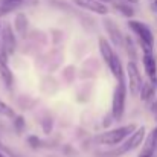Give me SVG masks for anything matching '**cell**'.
<instances>
[{
	"instance_id": "1",
	"label": "cell",
	"mask_w": 157,
	"mask_h": 157,
	"mask_svg": "<svg viewBox=\"0 0 157 157\" xmlns=\"http://www.w3.org/2000/svg\"><path fill=\"white\" fill-rule=\"evenodd\" d=\"M136 130H137V128H136L134 124L124 125V127L110 130V131H107L104 134H101V136L98 137V142L102 144V145H117V144H121V142H125Z\"/></svg>"
},
{
	"instance_id": "2",
	"label": "cell",
	"mask_w": 157,
	"mask_h": 157,
	"mask_svg": "<svg viewBox=\"0 0 157 157\" xmlns=\"http://www.w3.org/2000/svg\"><path fill=\"white\" fill-rule=\"evenodd\" d=\"M145 127H139L116 151H111V153H107L105 156L107 157H117V156H122V154H125V153H128V151H131V150H134V148H137L142 142H144V139H145Z\"/></svg>"
},
{
	"instance_id": "3",
	"label": "cell",
	"mask_w": 157,
	"mask_h": 157,
	"mask_svg": "<svg viewBox=\"0 0 157 157\" xmlns=\"http://www.w3.org/2000/svg\"><path fill=\"white\" fill-rule=\"evenodd\" d=\"M125 84L124 82H117L114 93H113V102H111V114L116 121H121L125 111Z\"/></svg>"
},
{
	"instance_id": "4",
	"label": "cell",
	"mask_w": 157,
	"mask_h": 157,
	"mask_svg": "<svg viewBox=\"0 0 157 157\" xmlns=\"http://www.w3.org/2000/svg\"><path fill=\"white\" fill-rule=\"evenodd\" d=\"M127 73H128V82H130V92H131V95L140 93L144 82H142V76H140V72L137 69V64L134 61H130L127 64Z\"/></svg>"
},
{
	"instance_id": "5",
	"label": "cell",
	"mask_w": 157,
	"mask_h": 157,
	"mask_svg": "<svg viewBox=\"0 0 157 157\" xmlns=\"http://www.w3.org/2000/svg\"><path fill=\"white\" fill-rule=\"evenodd\" d=\"M128 26L131 28L133 32H136V35L139 37V41H140V43H145V44L153 46L154 37H153L151 29H150L147 25H144L142 21H137V20H130V21H128Z\"/></svg>"
},
{
	"instance_id": "6",
	"label": "cell",
	"mask_w": 157,
	"mask_h": 157,
	"mask_svg": "<svg viewBox=\"0 0 157 157\" xmlns=\"http://www.w3.org/2000/svg\"><path fill=\"white\" fill-rule=\"evenodd\" d=\"M104 26H105V31H107L108 37H110V40H111V43H113L114 46H122V44L125 43L124 34L121 32V29L117 28V25H116L113 20L104 18Z\"/></svg>"
},
{
	"instance_id": "7",
	"label": "cell",
	"mask_w": 157,
	"mask_h": 157,
	"mask_svg": "<svg viewBox=\"0 0 157 157\" xmlns=\"http://www.w3.org/2000/svg\"><path fill=\"white\" fill-rule=\"evenodd\" d=\"M2 46L5 49V52L9 55L15 52V38H14V32L9 23H5L3 26V32H2Z\"/></svg>"
},
{
	"instance_id": "8",
	"label": "cell",
	"mask_w": 157,
	"mask_h": 157,
	"mask_svg": "<svg viewBox=\"0 0 157 157\" xmlns=\"http://www.w3.org/2000/svg\"><path fill=\"white\" fill-rule=\"evenodd\" d=\"M72 2L76 6H79L82 9H87V11H92V12L99 14V15H105L108 12V8L104 3L98 2V0H72Z\"/></svg>"
},
{
	"instance_id": "9",
	"label": "cell",
	"mask_w": 157,
	"mask_h": 157,
	"mask_svg": "<svg viewBox=\"0 0 157 157\" xmlns=\"http://www.w3.org/2000/svg\"><path fill=\"white\" fill-rule=\"evenodd\" d=\"M144 66H145V72L150 76L151 82H157V64L156 59L153 56V53H145L144 55Z\"/></svg>"
},
{
	"instance_id": "10",
	"label": "cell",
	"mask_w": 157,
	"mask_h": 157,
	"mask_svg": "<svg viewBox=\"0 0 157 157\" xmlns=\"http://www.w3.org/2000/svg\"><path fill=\"white\" fill-rule=\"evenodd\" d=\"M107 66H108V69L111 70V73L114 75V78L117 79V82H124V70H122V63H121V59H119V56H117L116 53L113 55L111 61H110Z\"/></svg>"
},
{
	"instance_id": "11",
	"label": "cell",
	"mask_w": 157,
	"mask_h": 157,
	"mask_svg": "<svg viewBox=\"0 0 157 157\" xmlns=\"http://www.w3.org/2000/svg\"><path fill=\"white\" fill-rule=\"evenodd\" d=\"M154 151L156 150V139H154V133L151 131L148 134V137L145 139V144H144V148L142 151L139 153V157H153L154 156Z\"/></svg>"
},
{
	"instance_id": "12",
	"label": "cell",
	"mask_w": 157,
	"mask_h": 157,
	"mask_svg": "<svg viewBox=\"0 0 157 157\" xmlns=\"http://www.w3.org/2000/svg\"><path fill=\"white\" fill-rule=\"evenodd\" d=\"M99 52L102 55V58H104V61L108 64L110 61H111V58H113V49H111V46H110V43L105 40L104 37H99Z\"/></svg>"
},
{
	"instance_id": "13",
	"label": "cell",
	"mask_w": 157,
	"mask_h": 157,
	"mask_svg": "<svg viewBox=\"0 0 157 157\" xmlns=\"http://www.w3.org/2000/svg\"><path fill=\"white\" fill-rule=\"evenodd\" d=\"M154 92H156V84L154 82H145L142 86V90H140V98L144 101H151L153 96H154Z\"/></svg>"
},
{
	"instance_id": "14",
	"label": "cell",
	"mask_w": 157,
	"mask_h": 157,
	"mask_svg": "<svg viewBox=\"0 0 157 157\" xmlns=\"http://www.w3.org/2000/svg\"><path fill=\"white\" fill-rule=\"evenodd\" d=\"M26 29H28V18H26V15L18 14L15 17V31L20 35H25L26 34Z\"/></svg>"
},
{
	"instance_id": "15",
	"label": "cell",
	"mask_w": 157,
	"mask_h": 157,
	"mask_svg": "<svg viewBox=\"0 0 157 157\" xmlns=\"http://www.w3.org/2000/svg\"><path fill=\"white\" fill-rule=\"evenodd\" d=\"M0 76H2L5 86L9 89V87L12 86V73H11L8 64H2V63H0Z\"/></svg>"
},
{
	"instance_id": "16",
	"label": "cell",
	"mask_w": 157,
	"mask_h": 157,
	"mask_svg": "<svg viewBox=\"0 0 157 157\" xmlns=\"http://www.w3.org/2000/svg\"><path fill=\"white\" fill-rule=\"evenodd\" d=\"M114 8H116L122 15H125V17H131V15L134 14V9H133L131 6H128L127 3H114Z\"/></svg>"
},
{
	"instance_id": "17",
	"label": "cell",
	"mask_w": 157,
	"mask_h": 157,
	"mask_svg": "<svg viewBox=\"0 0 157 157\" xmlns=\"http://www.w3.org/2000/svg\"><path fill=\"white\" fill-rule=\"evenodd\" d=\"M0 114H5V116H8V117H14V119L17 117L15 113L12 111V108L8 107V105L5 104V102H2V101H0Z\"/></svg>"
},
{
	"instance_id": "18",
	"label": "cell",
	"mask_w": 157,
	"mask_h": 157,
	"mask_svg": "<svg viewBox=\"0 0 157 157\" xmlns=\"http://www.w3.org/2000/svg\"><path fill=\"white\" fill-rule=\"evenodd\" d=\"M125 46H127V51H128V55L134 59L136 58V48H134V44H133V40L130 38V37H127L125 38Z\"/></svg>"
},
{
	"instance_id": "19",
	"label": "cell",
	"mask_w": 157,
	"mask_h": 157,
	"mask_svg": "<svg viewBox=\"0 0 157 157\" xmlns=\"http://www.w3.org/2000/svg\"><path fill=\"white\" fill-rule=\"evenodd\" d=\"M14 127H15L17 133H21L25 130V119H23V116H17L14 119Z\"/></svg>"
},
{
	"instance_id": "20",
	"label": "cell",
	"mask_w": 157,
	"mask_h": 157,
	"mask_svg": "<svg viewBox=\"0 0 157 157\" xmlns=\"http://www.w3.org/2000/svg\"><path fill=\"white\" fill-rule=\"evenodd\" d=\"M43 130H44L46 134H49V133L52 131V119H51L49 116L44 117V121H43Z\"/></svg>"
},
{
	"instance_id": "21",
	"label": "cell",
	"mask_w": 157,
	"mask_h": 157,
	"mask_svg": "<svg viewBox=\"0 0 157 157\" xmlns=\"http://www.w3.org/2000/svg\"><path fill=\"white\" fill-rule=\"evenodd\" d=\"M28 144H29L32 148H38V147L41 145V142H40V139H38L37 136H29V137H28Z\"/></svg>"
},
{
	"instance_id": "22",
	"label": "cell",
	"mask_w": 157,
	"mask_h": 157,
	"mask_svg": "<svg viewBox=\"0 0 157 157\" xmlns=\"http://www.w3.org/2000/svg\"><path fill=\"white\" fill-rule=\"evenodd\" d=\"M23 0H3V3H21Z\"/></svg>"
},
{
	"instance_id": "23",
	"label": "cell",
	"mask_w": 157,
	"mask_h": 157,
	"mask_svg": "<svg viewBox=\"0 0 157 157\" xmlns=\"http://www.w3.org/2000/svg\"><path fill=\"white\" fill-rule=\"evenodd\" d=\"M153 111L156 113V117H157V99L154 101V104H153Z\"/></svg>"
},
{
	"instance_id": "24",
	"label": "cell",
	"mask_w": 157,
	"mask_h": 157,
	"mask_svg": "<svg viewBox=\"0 0 157 157\" xmlns=\"http://www.w3.org/2000/svg\"><path fill=\"white\" fill-rule=\"evenodd\" d=\"M153 133H154V139H156V150H157V127L153 130Z\"/></svg>"
},
{
	"instance_id": "25",
	"label": "cell",
	"mask_w": 157,
	"mask_h": 157,
	"mask_svg": "<svg viewBox=\"0 0 157 157\" xmlns=\"http://www.w3.org/2000/svg\"><path fill=\"white\" fill-rule=\"evenodd\" d=\"M124 2H127V3H137L139 0H124Z\"/></svg>"
},
{
	"instance_id": "26",
	"label": "cell",
	"mask_w": 157,
	"mask_h": 157,
	"mask_svg": "<svg viewBox=\"0 0 157 157\" xmlns=\"http://www.w3.org/2000/svg\"><path fill=\"white\" fill-rule=\"evenodd\" d=\"M98 2H111V0H98Z\"/></svg>"
},
{
	"instance_id": "27",
	"label": "cell",
	"mask_w": 157,
	"mask_h": 157,
	"mask_svg": "<svg viewBox=\"0 0 157 157\" xmlns=\"http://www.w3.org/2000/svg\"><path fill=\"white\" fill-rule=\"evenodd\" d=\"M0 157H5V156H3V154H2V153H0Z\"/></svg>"
},
{
	"instance_id": "28",
	"label": "cell",
	"mask_w": 157,
	"mask_h": 157,
	"mask_svg": "<svg viewBox=\"0 0 157 157\" xmlns=\"http://www.w3.org/2000/svg\"><path fill=\"white\" fill-rule=\"evenodd\" d=\"M0 28H2V25H0Z\"/></svg>"
},
{
	"instance_id": "29",
	"label": "cell",
	"mask_w": 157,
	"mask_h": 157,
	"mask_svg": "<svg viewBox=\"0 0 157 157\" xmlns=\"http://www.w3.org/2000/svg\"><path fill=\"white\" fill-rule=\"evenodd\" d=\"M156 3H157V2H156Z\"/></svg>"
}]
</instances>
